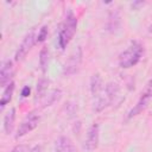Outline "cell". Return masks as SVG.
I'll return each instance as SVG.
<instances>
[{"mask_svg":"<svg viewBox=\"0 0 152 152\" xmlns=\"http://www.w3.org/2000/svg\"><path fill=\"white\" fill-rule=\"evenodd\" d=\"M76 28H77V19L72 13V11L69 10L58 33V45L62 50H64L66 45L70 43V40L72 39L76 32Z\"/></svg>","mask_w":152,"mask_h":152,"instance_id":"cell-1","label":"cell"},{"mask_svg":"<svg viewBox=\"0 0 152 152\" xmlns=\"http://www.w3.org/2000/svg\"><path fill=\"white\" fill-rule=\"evenodd\" d=\"M144 53V48L140 43L138 42H132L131 45L120 53L119 56V65L124 69H128L134 66L140 58L142 57Z\"/></svg>","mask_w":152,"mask_h":152,"instance_id":"cell-2","label":"cell"},{"mask_svg":"<svg viewBox=\"0 0 152 152\" xmlns=\"http://www.w3.org/2000/svg\"><path fill=\"white\" fill-rule=\"evenodd\" d=\"M39 120H40V118H39V115H38L36 112L28 113V114L25 116V119L21 121V124H20V126H19V128H18V131H17L15 138H17V139H18V138H21V137L26 135L27 133H30L31 131H33V129L38 126Z\"/></svg>","mask_w":152,"mask_h":152,"instance_id":"cell-3","label":"cell"},{"mask_svg":"<svg viewBox=\"0 0 152 152\" xmlns=\"http://www.w3.org/2000/svg\"><path fill=\"white\" fill-rule=\"evenodd\" d=\"M82 62V49L78 46L76 50L72 51V53L69 56L66 62L64 63L63 66V74L64 75H74L78 71L80 65Z\"/></svg>","mask_w":152,"mask_h":152,"instance_id":"cell-4","label":"cell"},{"mask_svg":"<svg viewBox=\"0 0 152 152\" xmlns=\"http://www.w3.org/2000/svg\"><path fill=\"white\" fill-rule=\"evenodd\" d=\"M36 39H37L36 32H34V28H32L30 32L26 33V36L24 37L23 42L20 43V45H19V48H18V50L15 52V61L20 62V61H23L26 57V55L28 53L31 48L34 45Z\"/></svg>","mask_w":152,"mask_h":152,"instance_id":"cell-5","label":"cell"},{"mask_svg":"<svg viewBox=\"0 0 152 152\" xmlns=\"http://www.w3.org/2000/svg\"><path fill=\"white\" fill-rule=\"evenodd\" d=\"M13 74H14V69H13L12 61H10V59L4 61L1 64V69H0V84H1V87L6 88L10 83H12Z\"/></svg>","mask_w":152,"mask_h":152,"instance_id":"cell-6","label":"cell"},{"mask_svg":"<svg viewBox=\"0 0 152 152\" xmlns=\"http://www.w3.org/2000/svg\"><path fill=\"white\" fill-rule=\"evenodd\" d=\"M99 146V126L96 124L91 125L87 132V138L84 140V148L87 151H94Z\"/></svg>","mask_w":152,"mask_h":152,"instance_id":"cell-7","label":"cell"},{"mask_svg":"<svg viewBox=\"0 0 152 152\" xmlns=\"http://www.w3.org/2000/svg\"><path fill=\"white\" fill-rule=\"evenodd\" d=\"M53 152H77V148L70 138L62 135L56 140Z\"/></svg>","mask_w":152,"mask_h":152,"instance_id":"cell-8","label":"cell"},{"mask_svg":"<svg viewBox=\"0 0 152 152\" xmlns=\"http://www.w3.org/2000/svg\"><path fill=\"white\" fill-rule=\"evenodd\" d=\"M103 82L100 74H94L90 78V93L93 99H97L103 93Z\"/></svg>","mask_w":152,"mask_h":152,"instance_id":"cell-9","label":"cell"},{"mask_svg":"<svg viewBox=\"0 0 152 152\" xmlns=\"http://www.w3.org/2000/svg\"><path fill=\"white\" fill-rule=\"evenodd\" d=\"M61 96H62V90L61 89H52L49 93H46L39 102H40L43 108H46V107L52 106L55 102H57L61 99Z\"/></svg>","mask_w":152,"mask_h":152,"instance_id":"cell-10","label":"cell"},{"mask_svg":"<svg viewBox=\"0 0 152 152\" xmlns=\"http://www.w3.org/2000/svg\"><path fill=\"white\" fill-rule=\"evenodd\" d=\"M14 121H15V109L11 108L10 112L5 115L4 118V129L6 134H11L14 127Z\"/></svg>","mask_w":152,"mask_h":152,"instance_id":"cell-11","label":"cell"},{"mask_svg":"<svg viewBox=\"0 0 152 152\" xmlns=\"http://www.w3.org/2000/svg\"><path fill=\"white\" fill-rule=\"evenodd\" d=\"M119 91H120V88H119V86L116 83L110 82V83H108L106 86V88H104V95H106L107 100L109 101V104L116 99V96L119 95Z\"/></svg>","mask_w":152,"mask_h":152,"instance_id":"cell-12","label":"cell"},{"mask_svg":"<svg viewBox=\"0 0 152 152\" xmlns=\"http://www.w3.org/2000/svg\"><path fill=\"white\" fill-rule=\"evenodd\" d=\"M148 101H150V99H147V97H145V96L141 95L140 99H139V101H138V103L129 110V113H128V118H132V116H135V115L140 114V113L147 107Z\"/></svg>","mask_w":152,"mask_h":152,"instance_id":"cell-13","label":"cell"},{"mask_svg":"<svg viewBox=\"0 0 152 152\" xmlns=\"http://www.w3.org/2000/svg\"><path fill=\"white\" fill-rule=\"evenodd\" d=\"M49 59H50V52L46 46H43L39 52V65L43 72H46L49 66Z\"/></svg>","mask_w":152,"mask_h":152,"instance_id":"cell-14","label":"cell"},{"mask_svg":"<svg viewBox=\"0 0 152 152\" xmlns=\"http://www.w3.org/2000/svg\"><path fill=\"white\" fill-rule=\"evenodd\" d=\"M13 91H14V82L10 83V84L5 88V90H4V93H2V96H1V100H0V107H1V109L12 100Z\"/></svg>","mask_w":152,"mask_h":152,"instance_id":"cell-15","label":"cell"},{"mask_svg":"<svg viewBox=\"0 0 152 152\" xmlns=\"http://www.w3.org/2000/svg\"><path fill=\"white\" fill-rule=\"evenodd\" d=\"M49 80L46 78H40L38 82H37V93H36V101L37 100H42L44 97V95L46 94V90H48V87H49Z\"/></svg>","mask_w":152,"mask_h":152,"instance_id":"cell-16","label":"cell"},{"mask_svg":"<svg viewBox=\"0 0 152 152\" xmlns=\"http://www.w3.org/2000/svg\"><path fill=\"white\" fill-rule=\"evenodd\" d=\"M119 23H120V17H119V13L115 11V12H112L109 14V19H108V24H107V27L109 31H115L118 27H119Z\"/></svg>","mask_w":152,"mask_h":152,"instance_id":"cell-17","label":"cell"},{"mask_svg":"<svg viewBox=\"0 0 152 152\" xmlns=\"http://www.w3.org/2000/svg\"><path fill=\"white\" fill-rule=\"evenodd\" d=\"M48 37V27L46 26H43L37 36V39H36V43H43Z\"/></svg>","mask_w":152,"mask_h":152,"instance_id":"cell-18","label":"cell"},{"mask_svg":"<svg viewBox=\"0 0 152 152\" xmlns=\"http://www.w3.org/2000/svg\"><path fill=\"white\" fill-rule=\"evenodd\" d=\"M141 95L145 96V97H147V99H150V100L152 99V78L146 84V88H145V90H144V93Z\"/></svg>","mask_w":152,"mask_h":152,"instance_id":"cell-19","label":"cell"},{"mask_svg":"<svg viewBox=\"0 0 152 152\" xmlns=\"http://www.w3.org/2000/svg\"><path fill=\"white\" fill-rule=\"evenodd\" d=\"M28 147L26 145H17L11 152H27Z\"/></svg>","mask_w":152,"mask_h":152,"instance_id":"cell-20","label":"cell"},{"mask_svg":"<svg viewBox=\"0 0 152 152\" xmlns=\"http://www.w3.org/2000/svg\"><path fill=\"white\" fill-rule=\"evenodd\" d=\"M30 91H31V89H30V87H24L23 88V90H21V96L23 97H27L28 95H30Z\"/></svg>","mask_w":152,"mask_h":152,"instance_id":"cell-21","label":"cell"},{"mask_svg":"<svg viewBox=\"0 0 152 152\" xmlns=\"http://www.w3.org/2000/svg\"><path fill=\"white\" fill-rule=\"evenodd\" d=\"M144 1H134L133 4H132V8L133 10H139V7L140 6H144Z\"/></svg>","mask_w":152,"mask_h":152,"instance_id":"cell-22","label":"cell"},{"mask_svg":"<svg viewBox=\"0 0 152 152\" xmlns=\"http://www.w3.org/2000/svg\"><path fill=\"white\" fill-rule=\"evenodd\" d=\"M30 152H43V147L40 145H36L30 150Z\"/></svg>","mask_w":152,"mask_h":152,"instance_id":"cell-23","label":"cell"},{"mask_svg":"<svg viewBox=\"0 0 152 152\" xmlns=\"http://www.w3.org/2000/svg\"><path fill=\"white\" fill-rule=\"evenodd\" d=\"M148 31H150V32H151V33H152V25H151V26H150V27H148Z\"/></svg>","mask_w":152,"mask_h":152,"instance_id":"cell-24","label":"cell"}]
</instances>
